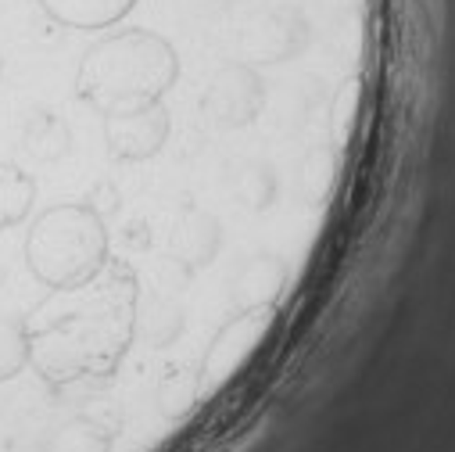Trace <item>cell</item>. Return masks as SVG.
<instances>
[{"label":"cell","instance_id":"1","mask_svg":"<svg viewBox=\"0 0 455 452\" xmlns=\"http://www.w3.org/2000/svg\"><path fill=\"white\" fill-rule=\"evenodd\" d=\"M26 262L33 277L54 291L86 287L104 262V230L90 208H47L26 238Z\"/></svg>","mask_w":455,"mask_h":452},{"label":"cell","instance_id":"2","mask_svg":"<svg viewBox=\"0 0 455 452\" xmlns=\"http://www.w3.org/2000/svg\"><path fill=\"white\" fill-rule=\"evenodd\" d=\"M176 72L169 47L155 36L130 33L93 47L79 69V93L90 104L116 111L123 101H148Z\"/></svg>","mask_w":455,"mask_h":452},{"label":"cell","instance_id":"3","mask_svg":"<svg viewBox=\"0 0 455 452\" xmlns=\"http://www.w3.org/2000/svg\"><path fill=\"white\" fill-rule=\"evenodd\" d=\"M165 137V116L158 108H130V111H111L108 116V141L111 151L123 158H144L158 151Z\"/></svg>","mask_w":455,"mask_h":452},{"label":"cell","instance_id":"4","mask_svg":"<svg viewBox=\"0 0 455 452\" xmlns=\"http://www.w3.org/2000/svg\"><path fill=\"white\" fill-rule=\"evenodd\" d=\"M36 4L68 29H100L123 19L133 0H36Z\"/></svg>","mask_w":455,"mask_h":452},{"label":"cell","instance_id":"5","mask_svg":"<svg viewBox=\"0 0 455 452\" xmlns=\"http://www.w3.org/2000/svg\"><path fill=\"white\" fill-rule=\"evenodd\" d=\"M33 201H36L33 176L15 162H0V230L22 222L33 212Z\"/></svg>","mask_w":455,"mask_h":452},{"label":"cell","instance_id":"6","mask_svg":"<svg viewBox=\"0 0 455 452\" xmlns=\"http://www.w3.org/2000/svg\"><path fill=\"white\" fill-rule=\"evenodd\" d=\"M33 359V334L22 319H0V381H12Z\"/></svg>","mask_w":455,"mask_h":452},{"label":"cell","instance_id":"7","mask_svg":"<svg viewBox=\"0 0 455 452\" xmlns=\"http://www.w3.org/2000/svg\"><path fill=\"white\" fill-rule=\"evenodd\" d=\"M26 148L36 158H58L68 148V130L61 126L58 116H51V111H36L26 126Z\"/></svg>","mask_w":455,"mask_h":452},{"label":"cell","instance_id":"8","mask_svg":"<svg viewBox=\"0 0 455 452\" xmlns=\"http://www.w3.org/2000/svg\"><path fill=\"white\" fill-rule=\"evenodd\" d=\"M47 452H104V441L97 438L93 427L72 424V427H61V431L47 441Z\"/></svg>","mask_w":455,"mask_h":452},{"label":"cell","instance_id":"9","mask_svg":"<svg viewBox=\"0 0 455 452\" xmlns=\"http://www.w3.org/2000/svg\"><path fill=\"white\" fill-rule=\"evenodd\" d=\"M0 76H4V54H0Z\"/></svg>","mask_w":455,"mask_h":452}]
</instances>
